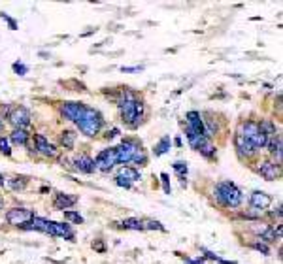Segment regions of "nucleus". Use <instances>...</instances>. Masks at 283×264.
<instances>
[{
    "instance_id": "obj_11",
    "label": "nucleus",
    "mask_w": 283,
    "mask_h": 264,
    "mask_svg": "<svg viewBox=\"0 0 283 264\" xmlns=\"http://www.w3.org/2000/svg\"><path fill=\"white\" fill-rule=\"evenodd\" d=\"M83 110H85V104H81V102H63L61 108H59V112H61L63 119L72 121V123H78V121H80V117H81V113H83Z\"/></svg>"
},
{
    "instance_id": "obj_39",
    "label": "nucleus",
    "mask_w": 283,
    "mask_h": 264,
    "mask_svg": "<svg viewBox=\"0 0 283 264\" xmlns=\"http://www.w3.org/2000/svg\"><path fill=\"white\" fill-rule=\"evenodd\" d=\"M13 72L17 75H25V74H29V66L27 64H23V63H13Z\"/></svg>"
},
{
    "instance_id": "obj_31",
    "label": "nucleus",
    "mask_w": 283,
    "mask_h": 264,
    "mask_svg": "<svg viewBox=\"0 0 283 264\" xmlns=\"http://www.w3.org/2000/svg\"><path fill=\"white\" fill-rule=\"evenodd\" d=\"M199 153L202 155L204 158H208V160H213V158L217 157V148L213 146V144H206V146H202V148L199 149Z\"/></svg>"
},
{
    "instance_id": "obj_29",
    "label": "nucleus",
    "mask_w": 283,
    "mask_h": 264,
    "mask_svg": "<svg viewBox=\"0 0 283 264\" xmlns=\"http://www.w3.org/2000/svg\"><path fill=\"white\" fill-rule=\"evenodd\" d=\"M172 168H174V172L178 174L179 181H181V187H185V185H187V181H185V178H187V174H189L187 164H185L183 160H178V162H174V164H172Z\"/></svg>"
},
{
    "instance_id": "obj_34",
    "label": "nucleus",
    "mask_w": 283,
    "mask_h": 264,
    "mask_svg": "<svg viewBox=\"0 0 283 264\" xmlns=\"http://www.w3.org/2000/svg\"><path fill=\"white\" fill-rule=\"evenodd\" d=\"M130 162H134V164H138V166H146L147 164V153L146 149H138L136 153H134V157H132V160Z\"/></svg>"
},
{
    "instance_id": "obj_19",
    "label": "nucleus",
    "mask_w": 283,
    "mask_h": 264,
    "mask_svg": "<svg viewBox=\"0 0 283 264\" xmlns=\"http://www.w3.org/2000/svg\"><path fill=\"white\" fill-rule=\"evenodd\" d=\"M253 230H255V234L259 236V240H261V242H264L266 245L276 243L278 240H280V238H278V234H276V230H274V226H270V225H261V226H255Z\"/></svg>"
},
{
    "instance_id": "obj_17",
    "label": "nucleus",
    "mask_w": 283,
    "mask_h": 264,
    "mask_svg": "<svg viewBox=\"0 0 283 264\" xmlns=\"http://www.w3.org/2000/svg\"><path fill=\"white\" fill-rule=\"evenodd\" d=\"M74 170L80 172V174H94L96 168H94V160L89 155H80V157L74 158Z\"/></svg>"
},
{
    "instance_id": "obj_25",
    "label": "nucleus",
    "mask_w": 283,
    "mask_h": 264,
    "mask_svg": "<svg viewBox=\"0 0 283 264\" xmlns=\"http://www.w3.org/2000/svg\"><path fill=\"white\" fill-rule=\"evenodd\" d=\"M259 128H261L268 138H276L280 134V128H278V125L274 123L272 119H262L261 123H259Z\"/></svg>"
},
{
    "instance_id": "obj_21",
    "label": "nucleus",
    "mask_w": 283,
    "mask_h": 264,
    "mask_svg": "<svg viewBox=\"0 0 283 264\" xmlns=\"http://www.w3.org/2000/svg\"><path fill=\"white\" fill-rule=\"evenodd\" d=\"M185 136H187V142L189 146H191V149H195V151H199L202 146H206L210 140L206 136H200V134H197L195 130H191V128L185 127Z\"/></svg>"
},
{
    "instance_id": "obj_3",
    "label": "nucleus",
    "mask_w": 283,
    "mask_h": 264,
    "mask_svg": "<svg viewBox=\"0 0 283 264\" xmlns=\"http://www.w3.org/2000/svg\"><path fill=\"white\" fill-rule=\"evenodd\" d=\"M78 128H80V132L87 138H96L100 134V130L104 127V115L98 112V110H94V108H89V106H85L83 113L80 117V121L76 123Z\"/></svg>"
},
{
    "instance_id": "obj_13",
    "label": "nucleus",
    "mask_w": 283,
    "mask_h": 264,
    "mask_svg": "<svg viewBox=\"0 0 283 264\" xmlns=\"http://www.w3.org/2000/svg\"><path fill=\"white\" fill-rule=\"evenodd\" d=\"M272 202L274 198L268 192H264V190H253L251 194H249V206L257 211L268 210V208L272 206Z\"/></svg>"
},
{
    "instance_id": "obj_38",
    "label": "nucleus",
    "mask_w": 283,
    "mask_h": 264,
    "mask_svg": "<svg viewBox=\"0 0 283 264\" xmlns=\"http://www.w3.org/2000/svg\"><path fill=\"white\" fill-rule=\"evenodd\" d=\"M0 153L4 157H11V148H10V140L6 136H0Z\"/></svg>"
},
{
    "instance_id": "obj_50",
    "label": "nucleus",
    "mask_w": 283,
    "mask_h": 264,
    "mask_svg": "<svg viewBox=\"0 0 283 264\" xmlns=\"http://www.w3.org/2000/svg\"><path fill=\"white\" fill-rule=\"evenodd\" d=\"M4 130V119H2V115H0V132Z\"/></svg>"
},
{
    "instance_id": "obj_26",
    "label": "nucleus",
    "mask_w": 283,
    "mask_h": 264,
    "mask_svg": "<svg viewBox=\"0 0 283 264\" xmlns=\"http://www.w3.org/2000/svg\"><path fill=\"white\" fill-rule=\"evenodd\" d=\"M76 132L74 130H70V128H66V130H63L61 132V138H59V142H61V148L64 149H74V146H76Z\"/></svg>"
},
{
    "instance_id": "obj_20",
    "label": "nucleus",
    "mask_w": 283,
    "mask_h": 264,
    "mask_svg": "<svg viewBox=\"0 0 283 264\" xmlns=\"http://www.w3.org/2000/svg\"><path fill=\"white\" fill-rule=\"evenodd\" d=\"M266 148H268V153L272 155L274 162L282 166V149H283L282 134H278L276 138H270V140H268V144H266Z\"/></svg>"
},
{
    "instance_id": "obj_27",
    "label": "nucleus",
    "mask_w": 283,
    "mask_h": 264,
    "mask_svg": "<svg viewBox=\"0 0 283 264\" xmlns=\"http://www.w3.org/2000/svg\"><path fill=\"white\" fill-rule=\"evenodd\" d=\"M170 148H172V140H170V136H162L157 144H155V148H153V155H155V157H162L164 153L170 151Z\"/></svg>"
},
{
    "instance_id": "obj_14",
    "label": "nucleus",
    "mask_w": 283,
    "mask_h": 264,
    "mask_svg": "<svg viewBox=\"0 0 283 264\" xmlns=\"http://www.w3.org/2000/svg\"><path fill=\"white\" fill-rule=\"evenodd\" d=\"M78 196L76 194H64V192H55V196H53V208L59 211H66L74 208L76 204H78Z\"/></svg>"
},
{
    "instance_id": "obj_10",
    "label": "nucleus",
    "mask_w": 283,
    "mask_h": 264,
    "mask_svg": "<svg viewBox=\"0 0 283 264\" xmlns=\"http://www.w3.org/2000/svg\"><path fill=\"white\" fill-rule=\"evenodd\" d=\"M234 148H236V153H238V157L240 158H245V160H249V158H255L257 157V149L253 148V144L249 140H245V138L242 136V134H234Z\"/></svg>"
},
{
    "instance_id": "obj_37",
    "label": "nucleus",
    "mask_w": 283,
    "mask_h": 264,
    "mask_svg": "<svg viewBox=\"0 0 283 264\" xmlns=\"http://www.w3.org/2000/svg\"><path fill=\"white\" fill-rule=\"evenodd\" d=\"M261 215H262V211H257V210H247V211H240V217L242 219H249V221H259L261 219Z\"/></svg>"
},
{
    "instance_id": "obj_45",
    "label": "nucleus",
    "mask_w": 283,
    "mask_h": 264,
    "mask_svg": "<svg viewBox=\"0 0 283 264\" xmlns=\"http://www.w3.org/2000/svg\"><path fill=\"white\" fill-rule=\"evenodd\" d=\"M116 136H119V128H110L108 132H106V140H114Z\"/></svg>"
},
{
    "instance_id": "obj_46",
    "label": "nucleus",
    "mask_w": 283,
    "mask_h": 264,
    "mask_svg": "<svg viewBox=\"0 0 283 264\" xmlns=\"http://www.w3.org/2000/svg\"><path fill=\"white\" fill-rule=\"evenodd\" d=\"M116 183L119 185V187H123V189H130V187H132V183H128V181L121 180V178H117V176H116Z\"/></svg>"
},
{
    "instance_id": "obj_22",
    "label": "nucleus",
    "mask_w": 283,
    "mask_h": 264,
    "mask_svg": "<svg viewBox=\"0 0 283 264\" xmlns=\"http://www.w3.org/2000/svg\"><path fill=\"white\" fill-rule=\"evenodd\" d=\"M259 132V123L257 121H243L240 123V128H238V134L245 138V140H249L251 142L253 136Z\"/></svg>"
},
{
    "instance_id": "obj_15",
    "label": "nucleus",
    "mask_w": 283,
    "mask_h": 264,
    "mask_svg": "<svg viewBox=\"0 0 283 264\" xmlns=\"http://www.w3.org/2000/svg\"><path fill=\"white\" fill-rule=\"evenodd\" d=\"M185 127L191 128V130H195L197 134L200 136H206V132H204V123H202V115H200V112L197 110H191L185 113Z\"/></svg>"
},
{
    "instance_id": "obj_18",
    "label": "nucleus",
    "mask_w": 283,
    "mask_h": 264,
    "mask_svg": "<svg viewBox=\"0 0 283 264\" xmlns=\"http://www.w3.org/2000/svg\"><path fill=\"white\" fill-rule=\"evenodd\" d=\"M19 228H21V230H36V232L47 234V232H49V221H47V219H43V217L34 215L31 221L25 223V225H21Z\"/></svg>"
},
{
    "instance_id": "obj_9",
    "label": "nucleus",
    "mask_w": 283,
    "mask_h": 264,
    "mask_svg": "<svg viewBox=\"0 0 283 264\" xmlns=\"http://www.w3.org/2000/svg\"><path fill=\"white\" fill-rule=\"evenodd\" d=\"M32 140H34V151L36 153H40V155L49 158L59 157V149L55 148L51 142H47V138L43 136V134H34Z\"/></svg>"
},
{
    "instance_id": "obj_6",
    "label": "nucleus",
    "mask_w": 283,
    "mask_h": 264,
    "mask_svg": "<svg viewBox=\"0 0 283 264\" xmlns=\"http://www.w3.org/2000/svg\"><path fill=\"white\" fill-rule=\"evenodd\" d=\"M31 112L25 108V106H15V108H11L10 115H8V121H10L13 128H25L31 125Z\"/></svg>"
},
{
    "instance_id": "obj_33",
    "label": "nucleus",
    "mask_w": 283,
    "mask_h": 264,
    "mask_svg": "<svg viewBox=\"0 0 283 264\" xmlns=\"http://www.w3.org/2000/svg\"><path fill=\"white\" fill-rule=\"evenodd\" d=\"M144 230H159V232H166L164 225L161 221H155V219H147L144 221Z\"/></svg>"
},
{
    "instance_id": "obj_1",
    "label": "nucleus",
    "mask_w": 283,
    "mask_h": 264,
    "mask_svg": "<svg viewBox=\"0 0 283 264\" xmlns=\"http://www.w3.org/2000/svg\"><path fill=\"white\" fill-rule=\"evenodd\" d=\"M119 117L128 128H138L146 115V104L130 89H121L117 98Z\"/></svg>"
},
{
    "instance_id": "obj_24",
    "label": "nucleus",
    "mask_w": 283,
    "mask_h": 264,
    "mask_svg": "<svg viewBox=\"0 0 283 264\" xmlns=\"http://www.w3.org/2000/svg\"><path fill=\"white\" fill-rule=\"evenodd\" d=\"M8 140H10L13 146H27L29 140H31V134H29V130H25V128H13Z\"/></svg>"
},
{
    "instance_id": "obj_7",
    "label": "nucleus",
    "mask_w": 283,
    "mask_h": 264,
    "mask_svg": "<svg viewBox=\"0 0 283 264\" xmlns=\"http://www.w3.org/2000/svg\"><path fill=\"white\" fill-rule=\"evenodd\" d=\"M257 172L261 174V178H264L266 181H276L282 178V166L276 164L270 158H264V160H259L257 162Z\"/></svg>"
},
{
    "instance_id": "obj_40",
    "label": "nucleus",
    "mask_w": 283,
    "mask_h": 264,
    "mask_svg": "<svg viewBox=\"0 0 283 264\" xmlns=\"http://www.w3.org/2000/svg\"><path fill=\"white\" fill-rule=\"evenodd\" d=\"M161 181H162V189L166 194H172V187H170V178H168V174H161Z\"/></svg>"
},
{
    "instance_id": "obj_2",
    "label": "nucleus",
    "mask_w": 283,
    "mask_h": 264,
    "mask_svg": "<svg viewBox=\"0 0 283 264\" xmlns=\"http://www.w3.org/2000/svg\"><path fill=\"white\" fill-rule=\"evenodd\" d=\"M213 198L215 202L227 208V210H236L240 208L242 202H243V192L242 189L232 183V181H219L215 187H213Z\"/></svg>"
},
{
    "instance_id": "obj_51",
    "label": "nucleus",
    "mask_w": 283,
    "mask_h": 264,
    "mask_svg": "<svg viewBox=\"0 0 283 264\" xmlns=\"http://www.w3.org/2000/svg\"><path fill=\"white\" fill-rule=\"evenodd\" d=\"M4 210V198H2V196H0V211Z\"/></svg>"
},
{
    "instance_id": "obj_49",
    "label": "nucleus",
    "mask_w": 283,
    "mask_h": 264,
    "mask_svg": "<svg viewBox=\"0 0 283 264\" xmlns=\"http://www.w3.org/2000/svg\"><path fill=\"white\" fill-rule=\"evenodd\" d=\"M4 183H6V178H4V176H2V174H0V187H2V185H4Z\"/></svg>"
},
{
    "instance_id": "obj_41",
    "label": "nucleus",
    "mask_w": 283,
    "mask_h": 264,
    "mask_svg": "<svg viewBox=\"0 0 283 264\" xmlns=\"http://www.w3.org/2000/svg\"><path fill=\"white\" fill-rule=\"evenodd\" d=\"M0 17H2V19H4V21H6V23H8V25H10V29H11V31H17V21H15L13 17H10V15H6L4 11L0 13Z\"/></svg>"
},
{
    "instance_id": "obj_12",
    "label": "nucleus",
    "mask_w": 283,
    "mask_h": 264,
    "mask_svg": "<svg viewBox=\"0 0 283 264\" xmlns=\"http://www.w3.org/2000/svg\"><path fill=\"white\" fill-rule=\"evenodd\" d=\"M49 236L51 238H64L68 242H74L76 232L72 230L70 223H59V221H49Z\"/></svg>"
},
{
    "instance_id": "obj_28",
    "label": "nucleus",
    "mask_w": 283,
    "mask_h": 264,
    "mask_svg": "<svg viewBox=\"0 0 283 264\" xmlns=\"http://www.w3.org/2000/svg\"><path fill=\"white\" fill-rule=\"evenodd\" d=\"M6 185L11 190H23L27 189V185H29V178H25V176H13L10 180H6Z\"/></svg>"
},
{
    "instance_id": "obj_48",
    "label": "nucleus",
    "mask_w": 283,
    "mask_h": 264,
    "mask_svg": "<svg viewBox=\"0 0 283 264\" xmlns=\"http://www.w3.org/2000/svg\"><path fill=\"white\" fill-rule=\"evenodd\" d=\"M174 144H176V148H181V138H176Z\"/></svg>"
},
{
    "instance_id": "obj_32",
    "label": "nucleus",
    "mask_w": 283,
    "mask_h": 264,
    "mask_svg": "<svg viewBox=\"0 0 283 264\" xmlns=\"http://www.w3.org/2000/svg\"><path fill=\"white\" fill-rule=\"evenodd\" d=\"M63 213H64V219H66V221L74 223V225H83V217L80 215V211L66 210V211H63Z\"/></svg>"
},
{
    "instance_id": "obj_30",
    "label": "nucleus",
    "mask_w": 283,
    "mask_h": 264,
    "mask_svg": "<svg viewBox=\"0 0 283 264\" xmlns=\"http://www.w3.org/2000/svg\"><path fill=\"white\" fill-rule=\"evenodd\" d=\"M121 228L123 230H144V221L140 219H134V217H128V219H123L121 221Z\"/></svg>"
},
{
    "instance_id": "obj_36",
    "label": "nucleus",
    "mask_w": 283,
    "mask_h": 264,
    "mask_svg": "<svg viewBox=\"0 0 283 264\" xmlns=\"http://www.w3.org/2000/svg\"><path fill=\"white\" fill-rule=\"evenodd\" d=\"M249 247L262 255H270V245H266V243L261 242V240H253V242L249 243Z\"/></svg>"
},
{
    "instance_id": "obj_5",
    "label": "nucleus",
    "mask_w": 283,
    "mask_h": 264,
    "mask_svg": "<svg viewBox=\"0 0 283 264\" xmlns=\"http://www.w3.org/2000/svg\"><path fill=\"white\" fill-rule=\"evenodd\" d=\"M93 160H94V168L98 170V172H102V174H110V172L117 166L116 149L114 148L102 149V151H100Z\"/></svg>"
},
{
    "instance_id": "obj_23",
    "label": "nucleus",
    "mask_w": 283,
    "mask_h": 264,
    "mask_svg": "<svg viewBox=\"0 0 283 264\" xmlns=\"http://www.w3.org/2000/svg\"><path fill=\"white\" fill-rule=\"evenodd\" d=\"M117 178L128 181V183H134V181L142 180V174H140V170L132 168V166H121L117 172Z\"/></svg>"
},
{
    "instance_id": "obj_47",
    "label": "nucleus",
    "mask_w": 283,
    "mask_h": 264,
    "mask_svg": "<svg viewBox=\"0 0 283 264\" xmlns=\"http://www.w3.org/2000/svg\"><path fill=\"white\" fill-rule=\"evenodd\" d=\"M183 261H185L187 264H204L206 263L202 257H200V259H187V257H183Z\"/></svg>"
},
{
    "instance_id": "obj_16",
    "label": "nucleus",
    "mask_w": 283,
    "mask_h": 264,
    "mask_svg": "<svg viewBox=\"0 0 283 264\" xmlns=\"http://www.w3.org/2000/svg\"><path fill=\"white\" fill-rule=\"evenodd\" d=\"M202 115V123H204V132H206V138L210 140L211 136H217L219 134V121L215 119V115L211 112H206V113H200Z\"/></svg>"
},
{
    "instance_id": "obj_8",
    "label": "nucleus",
    "mask_w": 283,
    "mask_h": 264,
    "mask_svg": "<svg viewBox=\"0 0 283 264\" xmlns=\"http://www.w3.org/2000/svg\"><path fill=\"white\" fill-rule=\"evenodd\" d=\"M34 217V211L29 208H11L6 211V221L11 226H21L25 223H29Z\"/></svg>"
},
{
    "instance_id": "obj_4",
    "label": "nucleus",
    "mask_w": 283,
    "mask_h": 264,
    "mask_svg": "<svg viewBox=\"0 0 283 264\" xmlns=\"http://www.w3.org/2000/svg\"><path fill=\"white\" fill-rule=\"evenodd\" d=\"M140 148H142V144H140L138 140H134V138H126V140H123L117 148H114L116 149L117 164H121V166L128 164V162L132 160V157H134V153H136Z\"/></svg>"
},
{
    "instance_id": "obj_43",
    "label": "nucleus",
    "mask_w": 283,
    "mask_h": 264,
    "mask_svg": "<svg viewBox=\"0 0 283 264\" xmlns=\"http://www.w3.org/2000/svg\"><path fill=\"white\" fill-rule=\"evenodd\" d=\"M142 70V66H123L121 68V72H125V74H132V72H140Z\"/></svg>"
},
{
    "instance_id": "obj_42",
    "label": "nucleus",
    "mask_w": 283,
    "mask_h": 264,
    "mask_svg": "<svg viewBox=\"0 0 283 264\" xmlns=\"http://www.w3.org/2000/svg\"><path fill=\"white\" fill-rule=\"evenodd\" d=\"M93 249H94V251H98V253H106V245L102 243V240H94Z\"/></svg>"
},
{
    "instance_id": "obj_44",
    "label": "nucleus",
    "mask_w": 283,
    "mask_h": 264,
    "mask_svg": "<svg viewBox=\"0 0 283 264\" xmlns=\"http://www.w3.org/2000/svg\"><path fill=\"white\" fill-rule=\"evenodd\" d=\"M270 217H272V219H278V221L282 223V204L276 208V211H270Z\"/></svg>"
},
{
    "instance_id": "obj_35",
    "label": "nucleus",
    "mask_w": 283,
    "mask_h": 264,
    "mask_svg": "<svg viewBox=\"0 0 283 264\" xmlns=\"http://www.w3.org/2000/svg\"><path fill=\"white\" fill-rule=\"evenodd\" d=\"M200 251L204 253V261H206V259H210V261H215V263H219V264H236V263H231V261H225V259H221L219 255L211 253V251L204 249V247H200Z\"/></svg>"
}]
</instances>
